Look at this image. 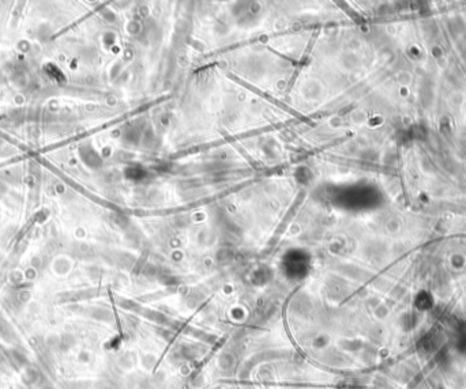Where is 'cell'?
Listing matches in <instances>:
<instances>
[{
    "label": "cell",
    "instance_id": "1",
    "mask_svg": "<svg viewBox=\"0 0 466 389\" xmlns=\"http://www.w3.org/2000/svg\"><path fill=\"white\" fill-rule=\"evenodd\" d=\"M0 336L3 337L7 342H15L17 340V335L14 332L13 327L7 323L3 317L0 316Z\"/></svg>",
    "mask_w": 466,
    "mask_h": 389
},
{
    "label": "cell",
    "instance_id": "2",
    "mask_svg": "<svg viewBox=\"0 0 466 389\" xmlns=\"http://www.w3.org/2000/svg\"><path fill=\"white\" fill-rule=\"evenodd\" d=\"M40 377V373L32 366H27L26 369L23 370V383L27 385H34L36 383H39Z\"/></svg>",
    "mask_w": 466,
    "mask_h": 389
}]
</instances>
